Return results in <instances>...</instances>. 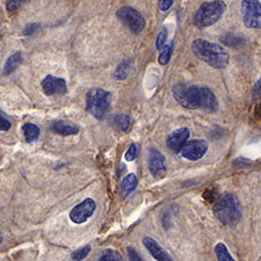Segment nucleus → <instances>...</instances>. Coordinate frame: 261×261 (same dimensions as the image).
Segmentation results:
<instances>
[{
  "label": "nucleus",
  "mask_w": 261,
  "mask_h": 261,
  "mask_svg": "<svg viewBox=\"0 0 261 261\" xmlns=\"http://www.w3.org/2000/svg\"><path fill=\"white\" fill-rule=\"evenodd\" d=\"M193 53L202 62L214 69H224L228 66L230 55L224 47L203 39H196L192 43Z\"/></svg>",
  "instance_id": "1"
},
{
  "label": "nucleus",
  "mask_w": 261,
  "mask_h": 261,
  "mask_svg": "<svg viewBox=\"0 0 261 261\" xmlns=\"http://www.w3.org/2000/svg\"><path fill=\"white\" fill-rule=\"evenodd\" d=\"M214 215L224 225L236 224L242 218L241 203L232 194L223 195L214 205Z\"/></svg>",
  "instance_id": "2"
},
{
  "label": "nucleus",
  "mask_w": 261,
  "mask_h": 261,
  "mask_svg": "<svg viewBox=\"0 0 261 261\" xmlns=\"http://www.w3.org/2000/svg\"><path fill=\"white\" fill-rule=\"evenodd\" d=\"M226 10V4L223 0L207 2L199 7L194 14V24L199 28L213 26L220 20Z\"/></svg>",
  "instance_id": "3"
},
{
  "label": "nucleus",
  "mask_w": 261,
  "mask_h": 261,
  "mask_svg": "<svg viewBox=\"0 0 261 261\" xmlns=\"http://www.w3.org/2000/svg\"><path fill=\"white\" fill-rule=\"evenodd\" d=\"M112 94L102 88H93L86 95V109L95 119L102 120L111 108Z\"/></svg>",
  "instance_id": "4"
},
{
  "label": "nucleus",
  "mask_w": 261,
  "mask_h": 261,
  "mask_svg": "<svg viewBox=\"0 0 261 261\" xmlns=\"http://www.w3.org/2000/svg\"><path fill=\"white\" fill-rule=\"evenodd\" d=\"M172 93L175 101L184 108L199 109L201 108L202 93L201 86L187 85V84L179 83L172 87Z\"/></svg>",
  "instance_id": "5"
},
{
  "label": "nucleus",
  "mask_w": 261,
  "mask_h": 261,
  "mask_svg": "<svg viewBox=\"0 0 261 261\" xmlns=\"http://www.w3.org/2000/svg\"><path fill=\"white\" fill-rule=\"evenodd\" d=\"M241 13L247 28L261 29V3L259 0H242Z\"/></svg>",
  "instance_id": "6"
},
{
  "label": "nucleus",
  "mask_w": 261,
  "mask_h": 261,
  "mask_svg": "<svg viewBox=\"0 0 261 261\" xmlns=\"http://www.w3.org/2000/svg\"><path fill=\"white\" fill-rule=\"evenodd\" d=\"M116 16L135 34L142 33L143 29L145 28V20L136 8L130 6L121 7L116 12Z\"/></svg>",
  "instance_id": "7"
},
{
  "label": "nucleus",
  "mask_w": 261,
  "mask_h": 261,
  "mask_svg": "<svg viewBox=\"0 0 261 261\" xmlns=\"http://www.w3.org/2000/svg\"><path fill=\"white\" fill-rule=\"evenodd\" d=\"M96 208L95 202L92 199L84 200L81 203L75 205V207L70 212V220L74 224H82L86 222L92 215L94 214Z\"/></svg>",
  "instance_id": "8"
},
{
  "label": "nucleus",
  "mask_w": 261,
  "mask_h": 261,
  "mask_svg": "<svg viewBox=\"0 0 261 261\" xmlns=\"http://www.w3.org/2000/svg\"><path fill=\"white\" fill-rule=\"evenodd\" d=\"M208 150V143L204 140H193L188 141L186 144L181 149V154L184 158L188 159V161L196 162L201 159L203 155L207 153Z\"/></svg>",
  "instance_id": "9"
},
{
  "label": "nucleus",
  "mask_w": 261,
  "mask_h": 261,
  "mask_svg": "<svg viewBox=\"0 0 261 261\" xmlns=\"http://www.w3.org/2000/svg\"><path fill=\"white\" fill-rule=\"evenodd\" d=\"M147 164H149V170L151 174L155 178H162L166 174V164H165V157L162 152H159L155 149L149 150V159H147Z\"/></svg>",
  "instance_id": "10"
},
{
  "label": "nucleus",
  "mask_w": 261,
  "mask_h": 261,
  "mask_svg": "<svg viewBox=\"0 0 261 261\" xmlns=\"http://www.w3.org/2000/svg\"><path fill=\"white\" fill-rule=\"evenodd\" d=\"M42 88L47 95L51 96L55 94H64L66 93L67 87L66 82L63 78H57L54 75H47L42 82Z\"/></svg>",
  "instance_id": "11"
},
{
  "label": "nucleus",
  "mask_w": 261,
  "mask_h": 261,
  "mask_svg": "<svg viewBox=\"0 0 261 261\" xmlns=\"http://www.w3.org/2000/svg\"><path fill=\"white\" fill-rule=\"evenodd\" d=\"M189 130L187 128H179L174 130L173 133L170 134V136L167 137V146L173 151L175 153H179L184 145L188 142L189 138Z\"/></svg>",
  "instance_id": "12"
},
{
  "label": "nucleus",
  "mask_w": 261,
  "mask_h": 261,
  "mask_svg": "<svg viewBox=\"0 0 261 261\" xmlns=\"http://www.w3.org/2000/svg\"><path fill=\"white\" fill-rule=\"evenodd\" d=\"M143 244H144L146 250L149 251V253L157 261H174L165 248L157 241H154L152 237L143 238Z\"/></svg>",
  "instance_id": "13"
},
{
  "label": "nucleus",
  "mask_w": 261,
  "mask_h": 261,
  "mask_svg": "<svg viewBox=\"0 0 261 261\" xmlns=\"http://www.w3.org/2000/svg\"><path fill=\"white\" fill-rule=\"evenodd\" d=\"M202 101L201 108L209 113H215L218 109V100L214 92L208 86H201Z\"/></svg>",
  "instance_id": "14"
},
{
  "label": "nucleus",
  "mask_w": 261,
  "mask_h": 261,
  "mask_svg": "<svg viewBox=\"0 0 261 261\" xmlns=\"http://www.w3.org/2000/svg\"><path fill=\"white\" fill-rule=\"evenodd\" d=\"M51 130L54 133L62 135V136H71V135L78 134L79 128L64 121H56L51 124Z\"/></svg>",
  "instance_id": "15"
},
{
  "label": "nucleus",
  "mask_w": 261,
  "mask_h": 261,
  "mask_svg": "<svg viewBox=\"0 0 261 261\" xmlns=\"http://www.w3.org/2000/svg\"><path fill=\"white\" fill-rule=\"evenodd\" d=\"M22 54L21 53H15L10 56L8 58L5 67H4V73L5 74H11L13 73L14 71L18 69V67L21 65V63H22Z\"/></svg>",
  "instance_id": "16"
},
{
  "label": "nucleus",
  "mask_w": 261,
  "mask_h": 261,
  "mask_svg": "<svg viewBox=\"0 0 261 261\" xmlns=\"http://www.w3.org/2000/svg\"><path fill=\"white\" fill-rule=\"evenodd\" d=\"M137 176L135 174H128L121 184V192L124 196L129 195L137 187Z\"/></svg>",
  "instance_id": "17"
},
{
  "label": "nucleus",
  "mask_w": 261,
  "mask_h": 261,
  "mask_svg": "<svg viewBox=\"0 0 261 261\" xmlns=\"http://www.w3.org/2000/svg\"><path fill=\"white\" fill-rule=\"evenodd\" d=\"M22 132L24 135V140H26V142L28 143L36 141L37 138L40 137V128L33 123L23 124Z\"/></svg>",
  "instance_id": "18"
},
{
  "label": "nucleus",
  "mask_w": 261,
  "mask_h": 261,
  "mask_svg": "<svg viewBox=\"0 0 261 261\" xmlns=\"http://www.w3.org/2000/svg\"><path fill=\"white\" fill-rule=\"evenodd\" d=\"M215 254H216V258L218 261H236L232 256H231L230 252L223 243H218L216 246H215Z\"/></svg>",
  "instance_id": "19"
},
{
  "label": "nucleus",
  "mask_w": 261,
  "mask_h": 261,
  "mask_svg": "<svg viewBox=\"0 0 261 261\" xmlns=\"http://www.w3.org/2000/svg\"><path fill=\"white\" fill-rule=\"evenodd\" d=\"M96 261H122V256L115 250H105Z\"/></svg>",
  "instance_id": "20"
},
{
  "label": "nucleus",
  "mask_w": 261,
  "mask_h": 261,
  "mask_svg": "<svg viewBox=\"0 0 261 261\" xmlns=\"http://www.w3.org/2000/svg\"><path fill=\"white\" fill-rule=\"evenodd\" d=\"M114 123H115V127L119 130H121V132H128V129L130 127V117L124 114L117 115L115 116Z\"/></svg>",
  "instance_id": "21"
},
{
  "label": "nucleus",
  "mask_w": 261,
  "mask_h": 261,
  "mask_svg": "<svg viewBox=\"0 0 261 261\" xmlns=\"http://www.w3.org/2000/svg\"><path fill=\"white\" fill-rule=\"evenodd\" d=\"M129 71H130V62L125 61L123 63H121V64L116 67L114 77L116 79H119V81H121V79H125L128 77Z\"/></svg>",
  "instance_id": "22"
},
{
  "label": "nucleus",
  "mask_w": 261,
  "mask_h": 261,
  "mask_svg": "<svg viewBox=\"0 0 261 261\" xmlns=\"http://www.w3.org/2000/svg\"><path fill=\"white\" fill-rule=\"evenodd\" d=\"M91 252V246L90 245H86L84 247L78 248L77 251L73 252L72 255H71V260L72 261H82L86 258V256L90 254Z\"/></svg>",
  "instance_id": "23"
},
{
  "label": "nucleus",
  "mask_w": 261,
  "mask_h": 261,
  "mask_svg": "<svg viewBox=\"0 0 261 261\" xmlns=\"http://www.w3.org/2000/svg\"><path fill=\"white\" fill-rule=\"evenodd\" d=\"M172 55V45H164L162 49L161 55H159V64L161 65H167L168 62L171 60Z\"/></svg>",
  "instance_id": "24"
},
{
  "label": "nucleus",
  "mask_w": 261,
  "mask_h": 261,
  "mask_svg": "<svg viewBox=\"0 0 261 261\" xmlns=\"http://www.w3.org/2000/svg\"><path fill=\"white\" fill-rule=\"evenodd\" d=\"M166 39H167V31L165 28H162V31L158 33L157 40H155V48L158 50H162L166 43Z\"/></svg>",
  "instance_id": "25"
},
{
  "label": "nucleus",
  "mask_w": 261,
  "mask_h": 261,
  "mask_svg": "<svg viewBox=\"0 0 261 261\" xmlns=\"http://www.w3.org/2000/svg\"><path fill=\"white\" fill-rule=\"evenodd\" d=\"M137 153H138V147H137V145H136V144H132V145L129 146L128 151H127V152H125V154H124L125 161H127V162H133V161H135V159H136V157H137Z\"/></svg>",
  "instance_id": "26"
},
{
  "label": "nucleus",
  "mask_w": 261,
  "mask_h": 261,
  "mask_svg": "<svg viewBox=\"0 0 261 261\" xmlns=\"http://www.w3.org/2000/svg\"><path fill=\"white\" fill-rule=\"evenodd\" d=\"M11 128V122L6 115L0 111V132H7Z\"/></svg>",
  "instance_id": "27"
},
{
  "label": "nucleus",
  "mask_w": 261,
  "mask_h": 261,
  "mask_svg": "<svg viewBox=\"0 0 261 261\" xmlns=\"http://www.w3.org/2000/svg\"><path fill=\"white\" fill-rule=\"evenodd\" d=\"M127 254H128L129 261H144L134 247H130V246L127 247Z\"/></svg>",
  "instance_id": "28"
},
{
  "label": "nucleus",
  "mask_w": 261,
  "mask_h": 261,
  "mask_svg": "<svg viewBox=\"0 0 261 261\" xmlns=\"http://www.w3.org/2000/svg\"><path fill=\"white\" fill-rule=\"evenodd\" d=\"M252 96H253V99H258L261 96V78L254 84L253 88H252Z\"/></svg>",
  "instance_id": "29"
},
{
  "label": "nucleus",
  "mask_w": 261,
  "mask_h": 261,
  "mask_svg": "<svg viewBox=\"0 0 261 261\" xmlns=\"http://www.w3.org/2000/svg\"><path fill=\"white\" fill-rule=\"evenodd\" d=\"M174 0H159V10L163 12H166L167 10H170V7L173 5Z\"/></svg>",
  "instance_id": "30"
},
{
  "label": "nucleus",
  "mask_w": 261,
  "mask_h": 261,
  "mask_svg": "<svg viewBox=\"0 0 261 261\" xmlns=\"http://www.w3.org/2000/svg\"><path fill=\"white\" fill-rule=\"evenodd\" d=\"M37 28H39V24H36V23L28 24L26 29H24V35H32V34L35 32Z\"/></svg>",
  "instance_id": "31"
},
{
  "label": "nucleus",
  "mask_w": 261,
  "mask_h": 261,
  "mask_svg": "<svg viewBox=\"0 0 261 261\" xmlns=\"http://www.w3.org/2000/svg\"><path fill=\"white\" fill-rule=\"evenodd\" d=\"M256 115H258L259 120H261V103L259 105L258 107H256Z\"/></svg>",
  "instance_id": "32"
},
{
  "label": "nucleus",
  "mask_w": 261,
  "mask_h": 261,
  "mask_svg": "<svg viewBox=\"0 0 261 261\" xmlns=\"http://www.w3.org/2000/svg\"><path fill=\"white\" fill-rule=\"evenodd\" d=\"M11 2H14V3H16V4H19V3H24V2H29V0H11Z\"/></svg>",
  "instance_id": "33"
},
{
  "label": "nucleus",
  "mask_w": 261,
  "mask_h": 261,
  "mask_svg": "<svg viewBox=\"0 0 261 261\" xmlns=\"http://www.w3.org/2000/svg\"><path fill=\"white\" fill-rule=\"evenodd\" d=\"M2 241H3V237H2V236H0V243H2Z\"/></svg>",
  "instance_id": "34"
}]
</instances>
